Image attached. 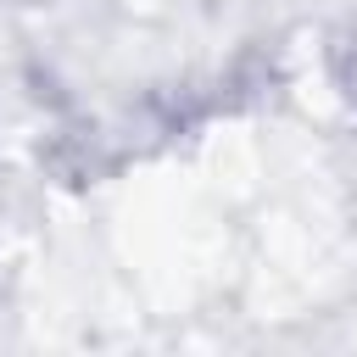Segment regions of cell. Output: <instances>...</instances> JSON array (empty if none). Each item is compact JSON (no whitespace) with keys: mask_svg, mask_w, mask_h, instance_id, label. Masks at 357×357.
Masks as SVG:
<instances>
[{"mask_svg":"<svg viewBox=\"0 0 357 357\" xmlns=\"http://www.w3.org/2000/svg\"><path fill=\"white\" fill-rule=\"evenodd\" d=\"M340 56H346V89L357 95V28H351V39L340 45Z\"/></svg>","mask_w":357,"mask_h":357,"instance_id":"6da1fadb","label":"cell"}]
</instances>
